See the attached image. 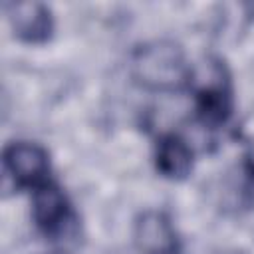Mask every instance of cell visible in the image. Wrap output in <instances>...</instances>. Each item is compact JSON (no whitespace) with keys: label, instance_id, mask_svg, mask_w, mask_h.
Listing matches in <instances>:
<instances>
[{"label":"cell","instance_id":"cell-1","mask_svg":"<svg viewBox=\"0 0 254 254\" xmlns=\"http://www.w3.org/2000/svg\"><path fill=\"white\" fill-rule=\"evenodd\" d=\"M190 65L183 48L173 40L145 42L131 54L133 79L151 91L173 93L189 87Z\"/></svg>","mask_w":254,"mask_h":254},{"label":"cell","instance_id":"cell-2","mask_svg":"<svg viewBox=\"0 0 254 254\" xmlns=\"http://www.w3.org/2000/svg\"><path fill=\"white\" fill-rule=\"evenodd\" d=\"M194 99V113L202 127L216 129L226 125L234 109L232 79L220 58L206 56L190 65L189 87Z\"/></svg>","mask_w":254,"mask_h":254},{"label":"cell","instance_id":"cell-3","mask_svg":"<svg viewBox=\"0 0 254 254\" xmlns=\"http://www.w3.org/2000/svg\"><path fill=\"white\" fill-rule=\"evenodd\" d=\"M32 218L38 230L50 238L64 242L75 234V212L67 194L52 179L32 190Z\"/></svg>","mask_w":254,"mask_h":254},{"label":"cell","instance_id":"cell-4","mask_svg":"<svg viewBox=\"0 0 254 254\" xmlns=\"http://www.w3.org/2000/svg\"><path fill=\"white\" fill-rule=\"evenodd\" d=\"M4 175L18 189H38L50 181L48 151L30 141H14L4 149Z\"/></svg>","mask_w":254,"mask_h":254},{"label":"cell","instance_id":"cell-5","mask_svg":"<svg viewBox=\"0 0 254 254\" xmlns=\"http://www.w3.org/2000/svg\"><path fill=\"white\" fill-rule=\"evenodd\" d=\"M133 240L143 254H177L181 248L179 232L163 210H145L133 226Z\"/></svg>","mask_w":254,"mask_h":254},{"label":"cell","instance_id":"cell-6","mask_svg":"<svg viewBox=\"0 0 254 254\" xmlns=\"http://www.w3.org/2000/svg\"><path fill=\"white\" fill-rule=\"evenodd\" d=\"M6 16L14 36L26 44H46L54 34V16L44 2H10Z\"/></svg>","mask_w":254,"mask_h":254},{"label":"cell","instance_id":"cell-7","mask_svg":"<svg viewBox=\"0 0 254 254\" xmlns=\"http://www.w3.org/2000/svg\"><path fill=\"white\" fill-rule=\"evenodd\" d=\"M155 167L169 181H183L194 165L192 147L179 133H163L155 143Z\"/></svg>","mask_w":254,"mask_h":254},{"label":"cell","instance_id":"cell-8","mask_svg":"<svg viewBox=\"0 0 254 254\" xmlns=\"http://www.w3.org/2000/svg\"><path fill=\"white\" fill-rule=\"evenodd\" d=\"M246 169L254 177V129H250L246 139Z\"/></svg>","mask_w":254,"mask_h":254},{"label":"cell","instance_id":"cell-9","mask_svg":"<svg viewBox=\"0 0 254 254\" xmlns=\"http://www.w3.org/2000/svg\"><path fill=\"white\" fill-rule=\"evenodd\" d=\"M248 10H250V12H252V16H254V4H250V6H248Z\"/></svg>","mask_w":254,"mask_h":254}]
</instances>
